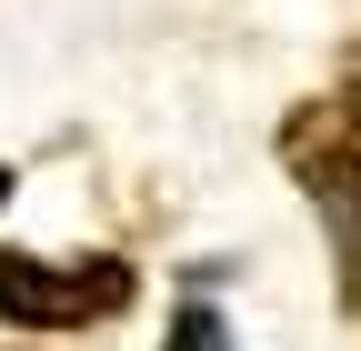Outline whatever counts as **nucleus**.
Wrapping results in <instances>:
<instances>
[{
    "label": "nucleus",
    "instance_id": "39448f33",
    "mask_svg": "<svg viewBox=\"0 0 361 351\" xmlns=\"http://www.w3.org/2000/svg\"><path fill=\"white\" fill-rule=\"evenodd\" d=\"M0 201H11V161H0Z\"/></svg>",
    "mask_w": 361,
    "mask_h": 351
},
{
    "label": "nucleus",
    "instance_id": "7ed1b4c3",
    "mask_svg": "<svg viewBox=\"0 0 361 351\" xmlns=\"http://www.w3.org/2000/svg\"><path fill=\"white\" fill-rule=\"evenodd\" d=\"M322 221H331V271H341V312L361 321V191L322 201Z\"/></svg>",
    "mask_w": 361,
    "mask_h": 351
},
{
    "label": "nucleus",
    "instance_id": "20e7f679",
    "mask_svg": "<svg viewBox=\"0 0 361 351\" xmlns=\"http://www.w3.org/2000/svg\"><path fill=\"white\" fill-rule=\"evenodd\" d=\"M161 351H231V321H221L211 301H180V312H171V341H161Z\"/></svg>",
    "mask_w": 361,
    "mask_h": 351
},
{
    "label": "nucleus",
    "instance_id": "f257e3e1",
    "mask_svg": "<svg viewBox=\"0 0 361 351\" xmlns=\"http://www.w3.org/2000/svg\"><path fill=\"white\" fill-rule=\"evenodd\" d=\"M130 312V261L90 251V261H40V251H0V321L11 331H80Z\"/></svg>",
    "mask_w": 361,
    "mask_h": 351
},
{
    "label": "nucleus",
    "instance_id": "f03ea898",
    "mask_svg": "<svg viewBox=\"0 0 361 351\" xmlns=\"http://www.w3.org/2000/svg\"><path fill=\"white\" fill-rule=\"evenodd\" d=\"M281 161H291V181H301L311 201L361 191V51H351V70H341V101H301V111L281 121Z\"/></svg>",
    "mask_w": 361,
    "mask_h": 351
}]
</instances>
